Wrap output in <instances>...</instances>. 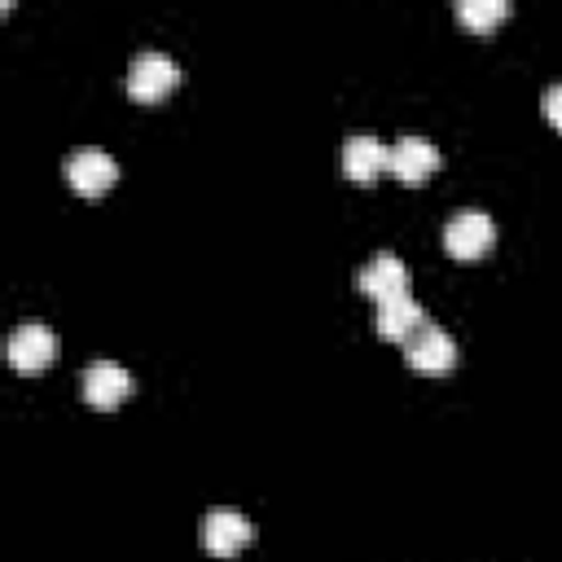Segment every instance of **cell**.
<instances>
[{"mask_svg":"<svg viewBox=\"0 0 562 562\" xmlns=\"http://www.w3.org/2000/svg\"><path fill=\"white\" fill-rule=\"evenodd\" d=\"M356 285H360L364 294H373L378 303L391 299V294H408V263H404L395 250H378V255L360 268Z\"/></svg>","mask_w":562,"mask_h":562,"instance_id":"52a82bcc","label":"cell"},{"mask_svg":"<svg viewBox=\"0 0 562 562\" xmlns=\"http://www.w3.org/2000/svg\"><path fill=\"white\" fill-rule=\"evenodd\" d=\"M79 386H83V400H88V404H97V408H114V404L132 391V373H127L119 360H92V364L83 369Z\"/></svg>","mask_w":562,"mask_h":562,"instance_id":"ba28073f","label":"cell"},{"mask_svg":"<svg viewBox=\"0 0 562 562\" xmlns=\"http://www.w3.org/2000/svg\"><path fill=\"white\" fill-rule=\"evenodd\" d=\"M492 237H496V224H492V215L487 211H457L448 224H443V246H448V255H457V259H474V255H483L487 246H492Z\"/></svg>","mask_w":562,"mask_h":562,"instance_id":"277c9868","label":"cell"},{"mask_svg":"<svg viewBox=\"0 0 562 562\" xmlns=\"http://www.w3.org/2000/svg\"><path fill=\"white\" fill-rule=\"evenodd\" d=\"M505 13H509L505 0H461V4H457V18H461L465 26H492V22H501Z\"/></svg>","mask_w":562,"mask_h":562,"instance_id":"7c38bea8","label":"cell"},{"mask_svg":"<svg viewBox=\"0 0 562 562\" xmlns=\"http://www.w3.org/2000/svg\"><path fill=\"white\" fill-rule=\"evenodd\" d=\"M176 79H180V66H176L162 48H140V53L132 57V66H127V92H132L136 101H158V97H167V92L176 88Z\"/></svg>","mask_w":562,"mask_h":562,"instance_id":"6da1fadb","label":"cell"},{"mask_svg":"<svg viewBox=\"0 0 562 562\" xmlns=\"http://www.w3.org/2000/svg\"><path fill=\"white\" fill-rule=\"evenodd\" d=\"M61 171H66V180H70L79 193L92 198V193H105V189L114 184L119 162H114V154H105V149H97V145H79L75 154H66Z\"/></svg>","mask_w":562,"mask_h":562,"instance_id":"3957f363","label":"cell"},{"mask_svg":"<svg viewBox=\"0 0 562 562\" xmlns=\"http://www.w3.org/2000/svg\"><path fill=\"white\" fill-rule=\"evenodd\" d=\"M382 167H386V145H382L378 136L356 132V136L342 140V171H347L351 180L364 184V180H373Z\"/></svg>","mask_w":562,"mask_h":562,"instance_id":"8fae6325","label":"cell"},{"mask_svg":"<svg viewBox=\"0 0 562 562\" xmlns=\"http://www.w3.org/2000/svg\"><path fill=\"white\" fill-rule=\"evenodd\" d=\"M250 536H255L250 518H246L241 509H233V505H215V509L202 518V544H206V553H215V558H233L237 549L250 544Z\"/></svg>","mask_w":562,"mask_h":562,"instance_id":"7a4b0ae2","label":"cell"},{"mask_svg":"<svg viewBox=\"0 0 562 562\" xmlns=\"http://www.w3.org/2000/svg\"><path fill=\"white\" fill-rule=\"evenodd\" d=\"M404 360H408L417 373H448V369L457 364V342H452L448 329H439V325L426 321V325L404 342Z\"/></svg>","mask_w":562,"mask_h":562,"instance_id":"5b68a950","label":"cell"},{"mask_svg":"<svg viewBox=\"0 0 562 562\" xmlns=\"http://www.w3.org/2000/svg\"><path fill=\"white\" fill-rule=\"evenodd\" d=\"M386 167H391L400 180L417 184V180H426V176L439 167V149H435V140H426V136H400V140L386 149Z\"/></svg>","mask_w":562,"mask_h":562,"instance_id":"9c48e42d","label":"cell"},{"mask_svg":"<svg viewBox=\"0 0 562 562\" xmlns=\"http://www.w3.org/2000/svg\"><path fill=\"white\" fill-rule=\"evenodd\" d=\"M9 364L13 369H22V373H35V369H44L53 356H57V334L44 325V321H26V325H18L13 334H9Z\"/></svg>","mask_w":562,"mask_h":562,"instance_id":"8992f818","label":"cell"},{"mask_svg":"<svg viewBox=\"0 0 562 562\" xmlns=\"http://www.w3.org/2000/svg\"><path fill=\"white\" fill-rule=\"evenodd\" d=\"M378 334L382 338H391V342H408L422 325H426V312H422V303L413 299V294H391V299H382L378 303Z\"/></svg>","mask_w":562,"mask_h":562,"instance_id":"30bf717a","label":"cell"},{"mask_svg":"<svg viewBox=\"0 0 562 562\" xmlns=\"http://www.w3.org/2000/svg\"><path fill=\"white\" fill-rule=\"evenodd\" d=\"M540 105H544V119H549L553 127H562V83H549Z\"/></svg>","mask_w":562,"mask_h":562,"instance_id":"4fadbf2b","label":"cell"}]
</instances>
